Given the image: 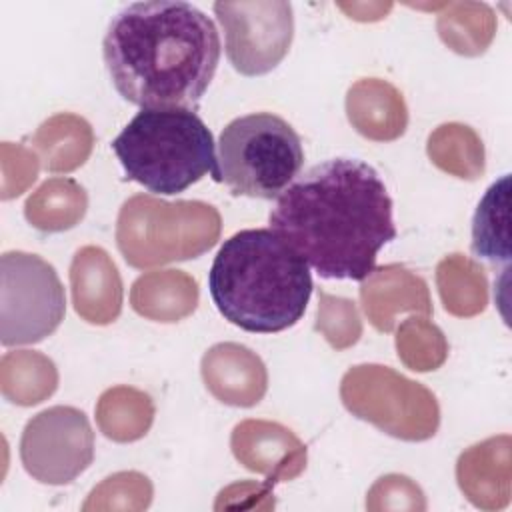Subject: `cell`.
<instances>
[{
  "label": "cell",
  "mask_w": 512,
  "mask_h": 512,
  "mask_svg": "<svg viewBox=\"0 0 512 512\" xmlns=\"http://www.w3.org/2000/svg\"><path fill=\"white\" fill-rule=\"evenodd\" d=\"M66 314L64 286L38 254L12 250L0 258V340L4 346L36 344Z\"/></svg>",
  "instance_id": "ba28073f"
},
{
  "label": "cell",
  "mask_w": 512,
  "mask_h": 512,
  "mask_svg": "<svg viewBox=\"0 0 512 512\" xmlns=\"http://www.w3.org/2000/svg\"><path fill=\"white\" fill-rule=\"evenodd\" d=\"M218 312L246 332L292 328L312 294L308 262L274 230L246 228L224 240L208 272Z\"/></svg>",
  "instance_id": "3957f363"
},
{
  "label": "cell",
  "mask_w": 512,
  "mask_h": 512,
  "mask_svg": "<svg viewBox=\"0 0 512 512\" xmlns=\"http://www.w3.org/2000/svg\"><path fill=\"white\" fill-rule=\"evenodd\" d=\"M222 220L200 200L166 202L156 196L128 198L116 220V244L134 268H154L198 258L220 238Z\"/></svg>",
  "instance_id": "5b68a950"
},
{
  "label": "cell",
  "mask_w": 512,
  "mask_h": 512,
  "mask_svg": "<svg viewBox=\"0 0 512 512\" xmlns=\"http://www.w3.org/2000/svg\"><path fill=\"white\" fill-rule=\"evenodd\" d=\"M58 370L54 362L34 350L6 352L0 362V390L18 406H34L54 394Z\"/></svg>",
  "instance_id": "44dd1931"
},
{
  "label": "cell",
  "mask_w": 512,
  "mask_h": 512,
  "mask_svg": "<svg viewBox=\"0 0 512 512\" xmlns=\"http://www.w3.org/2000/svg\"><path fill=\"white\" fill-rule=\"evenodd\" d=\"M398 358L414 372H430L444 364L448 342L442 330L426 318L410 316L396 332Z\"/></svg>",
  "instance_id": "484cf974"
},
{
  "label": "cell",
  "mask_w": 512,
  "mask_h": 512,
  "mask_svg": "<svg viewBox=\"0 0 512 512\" xmlns=\"http://www.w3.org/2000/svg\"><path fill=\"white\" fill-rule=\"evenodd\" d=\"M360 302L366 318L378 332H392L402 312L432 314L426 282L402 264L374 268L360 284Z\"/></svg>",
  "instance_id": "4fadbf2b"
},
{
  "label": "cell",
  "mask_w": 512,
  "mask_h": 512,
  "mask_svg": "<svg viewBox=\"0 0 512 512\" xmlns=\"http://www.w3.org/2000/svg\"><path fill=\"white\" fill-rule=\"evenodd\" d=\"M340 398L352 416L406 442L428 440L440 426L436 396L388 366H352L342 376Z\"/></svg>",
  "instance_id": "52a82bcc"
},
{
  "label": "cell",
  "mask_w": 512,
  "mask_h": 512,
  "mask_svg": "<svg viewBox=\"0 0 512 512\" xmlns=\"http://www.w3.org/2000/svg\"><path fill=\"white\" fill-rule=\"evenodd\" d=\"M30 142L48 172H72L88 160L94 132L82 116L60 112L44 120Z\"/></svg>",
  "instance_id": "ac0fdd59"
},
{
  "label": "cell",
  "mask_w": 512,
  "mask_h": 512,
  "mask_svg": "<svg viewBox=\"0 0 512 512\" xmlns=\"http://www.w3.org/2000/svg\"><path fill=\"white\" fill-rule=\"evenodd\" d=\"M198 284L184 270H154L134 280L130 304L136 314L156 322H178L198 306Z\"/></svg>",
  "instance_id": "e0dca14e"
},
{
  "label": "cell",
  "mask_w": 512,
  "mask_h": 512,
  "mask_svg": "<svg viewBox=\"0 0 512 512\" xmlns=\"http://www.w3.org/2000/svg\"><path fill=\"white\" fill-rule=\"evenodd\" d=\"M2 200L20 196L38 176V156L22 144L2 142Z\"/></svg>",
  "instance_id": "f546056e"
},
{
  "label": "cell",
  "mask_w": 512,
  "mask_h": 512,
  "mask_svg": "<svg viewBox=\"0 0 512 512\" xmlns=\"http://www.w3.org/2000/svg\"><path fill=\"white\" fill-rule=\"evenodd\" d=\"M200 372L206 390L228 406H256L268 388V372L260 356L236 342H220L206 350Z\"/></svg>",
  "instance_id": "7c38bea8"
},
{
  "label": "cell",
  "mask_w": 512,
  "mask_h": 512,
  "mask_svg": "<svg viewBox=\"0 0 512 512\" xmlns=\"http://www.w3.org/2000/svg\"><path fill=\"white\" fill-rule=\"evenodd\" d=\"M250 498L256 508H268L264 502L260 500H268L274 504V496H272V484L264 482V484H258V482H252V480H240L236 484H230L228 488H224L220 494H218V502H216V510L224 508V506H240L244 508V500Z\"/></svg>",
  "instance_id": "4dcf8cb0"
},
{
  "label": "cell",
  "mask_w": 512,
  "mask_h": 512,
  "mask_svg": "<svg viewBox=\"0 0 512 512\" xmlns=\"http://www.w3.org/2000/svg\"><path fill=\"white\" fill-rule=\"evenodd\" d=\"M428 158L436 168L462 180H476L484 174L486 152L474 128L458 122L438 126L428 136Z\"/></svg>",
  "instance_id": "d4e9b609"
},
{
  "label": "cell",
  "mask_w": 512,
  "mask_h": 512,
  "mask_svg": "<svg viewBox=\"0 0 512 512\" xmlns=\"http://www.w3.org/2000/svg\"><path fill=\"white\" fill-rule=\"evenodd\" d=\"M152 398L132 386H114L96 402V424L114 442H134L146 436L154 422Z\"/></svg>",
  "instance_id": "7402d4cb"
},
{
  "label": "cell",
  "mask_w": 512,
  "mask_h": 512,
  "mask_svg": "<svg viewBox=\"0 0 512 512\" xmlns=\"http://www.w3.org/2000/svg\"><path fill=\"white\" fill-rule=\"evenodd\" d=\"M152 502V482L140 472H118L100 482L84 510H144Z\"/></svg>",
  "instance_id": "4316f807"
},
{
  "label": "cell",
  "mask_w": 512,
  "mask_h": 512,
  "mask_svg": "<svg viewBox=\"0 0 512 512\" xmlns=\"http://www.w3.org/2000/svg\"><path fill=\"white\" fill-rule=\"evenodd\" d=\"M368 510H426L420 486L402 474H386L374 482L366 496Z\"/></svg>",
  "instance_id": "f1b7e54d"
},
{
  "label": "cell",
  "mask_w": 512,
  "mask_h": 512,
  "mask_svg": "<svg viewBox=\"0 0 512 512\" xmlns=\"http://www.w3.org/2000/svg\"><path fill=\"white\" fill-rule=\"evenodd\" d=\"M510 176L490 184L472 220V252L492 264L510 262V218H508Z\"/></svg>",
  "instance_id": "cb8c5ba5"
},
{
  "label": "cell",
  "mask_w": 512,
  "mask_h": 512,
  "mask_svg": "<svg viewBox=\"0 0 512 512\" xmlns=\"http://www.w3.org/2000/svg\"><path fill=\"white\" fill-rule=\"evenodd\" d=\"M86 190L72 178H48L24 204L26 220L42 232H64L74 228L86 214Z\"/></svg>",
  "instance_id": "d6986e66"
},
{
  "label": "cell",
  "mask_w": 512,
  "mask_h": 512,
  "mask_svg": "<svg viewBox=\"0 0 512 512\" xmlns=\"http://www.w3.org/2000/svg\"><path fill=\"white\" fill-rule=\"evenodd\" d=\"M234 458L266 476L268 484L298 478L306 468V446L286 426L270 420H242L230 436Z\"/></svg>",
  "instance_id": "8fae6325"
},
{
  "label": "cell",
  "mask_w": 512,
  "mask_h": 512,
  "mask_svg": "<svg viewBox=\"0 0 512 512\" xmlns=\"http://www.w3.org/2000/svg\"><path fill=\"white\" fill-rule=\"evenodd\" d=\"M226 36V56L236 72L262 76L274 70L294 38L292 4L284 0L214 2Z\"/></svg>",
  "instance_id": "9c48e42d"
},
{
  "label": "cell",
  "mask_w": 512,
  "mask_h": 512,
  "mask_svg": "<svg viewBox=\"0 0 512 512\" xmlns=\"http://www.w3.org/2000/svg\"><path fill=\"white\" fill-rule=\"evenodd\" d=\"M436 286L444 310L470 318L486 310L488 282L482 266L464 254H450L436 266Z\"/></svg>",
  "instance_id": "603a6c76"
},
{
  "label": "cell",
  "mask_w": 512,
  "mask_h": 512,
  "mask_svg": "<svg viewBox=\"0 0 512 512\" xmlns=\"http://www.w3.org/2000/svg\"><path fill=\"white\" fill-rule=\"evenodd\" d=\"M112 150L126 176L154 194L184 192L216 170L212 132L186 108H142Z\"/></svg>",
  "instance_id": "277c9868"
},
{
  "label": "cell",
  "mask_w": 512,
  "mask_h": 512,
  "mask_svg": "<svg viewBox=\"0 0 512 512\" xmlns=\"http://www.w3.org/2000/svg\"><path fill=\"white\" fill-rule=\"evenodd\" d=\"M316 330L326 338L334 350L354 346L362 336V320L356 304L348 298L332 296L324 290L318 292Z\"/></svg>",
  "instance_id": "83f0119b"
},
{
  "label": "cell",
  "mask_w": 512,
  "mask_h": 512,
  "mask_svg": "<svg viewBox=\"0 0 512 512\" xmlns=\"http://www.w3.org/2000/svg\"><path fill=\"white\" fill-rule=\"evenodd\" d=\"M494 10L484 2L440 4L436 30L440 40L460 56H480L496 34Z\"/></svg>",
  "instance_id": "ffe728a7"
},
{
  "label": "cell",
  "mask_w": 512,
  "mask_h": 512,
  "mask_svg": "<svg viewBox=\"0 0 512 512\" xmlns=\"http://www.w3.org/2000/svg\"><path fill=\"white\" fill-rule=\"evenodd\" d=\"M20 460L42 484H70L94 460V432L86 414L74 406H52L32 416L22 430Z\"/></svg>",
  "instance_id": "30bf717a"
},
{
  "label": "cell",
  "mask_w": 512,
  "mask_h": 512,
  "mask_svg": "<svg viewBox=\"0 0 512 512\" xmlns=\"http://www.w3.org/2000/svg\"><path fill=\"white\" fill-rule=\"evenodd\" d=\"M512 438L492 436L466 448L456 462V480L462 494L482 510H502L512 496L510 470Z\"/></svg>",
  "instance_id": "5bb4252c"
},
{
  "label": "cell",
  "mask_w": 512,
  "mask_h": 512,
  "mask_svg": "<svg viewBox=\"0 0 512 512\" xmlns=\"http://www.w3.org/2000/svg\"><path fill=\"white\" fill-rule=\"evenodd\" d=\"M304 148L296 130L272 112L234 118L218 138L212 178L234 194L272 200L300 174Z\"/></svg>",
  "instance_id": "8992f818"
},
{
  "label": "cell",
  "mask_w": 512,
  "mask_h": 512,
  "mask_svg": "<svg viewBox=\"0 0 512 512\" xmlns=\"http://www.w3.org/2000/svg\"><path fill=\"white\" fill-rule=\"evenodd\" d=\"M70 288L76 314L90 324H110L122 310V278L100 246L80 248L70 264Z\"/></svg>",
  "instance_id": "9a60e30c"
},
{
  "label": "cell",
  "mask_w": 512,
  "mask_h": 512,
  "mask_svg": "<svg viewBox=\"0 0 512 512\" xmlns=\"http://www.w3.org/2000/svg\"><path fill=\"white\" fill-rule=\"evenodd\" d=\"M338 8L344 10L348 14V18H354L360 22H374V20L384 18L390 12L392 4L390 2H386V4H382V2H368V4L352 2V4H338Z\"/></svg>",
  "instance_id": "1f68e13d"
},
{
  "label": "cell",
  "mask_w": 512,
  "mask_h": 512,
  "mask_svg": "<svg viewBox=\"0 0 512 512\" xmlns=\"http://www.w3.org/2000/svg\"><path fill=\"white\" fill-rule=\"evenodd\" d=\"M102 56L116 92L130 104L196 112L220 62V36L188 2H134L110 20Z\"/></svg>",
  "instance_id": "7a4b0ae2"
},
{
  "label": "cell",
  "mask_w": 512,
  "mask_h": 512,
  "mask_svg": "<svg viewBox=\"0 0 512 512\" xmlns=\"http://www.w3.org/2000/svg\"><path fill=\"white\" fill-rule=\"evenodd\" d=\"M270 230L322 278L362 282L396 238L392 198L358 158H332L300 174L270 212Z\"/></svg>",
  "instance_id": "6da1fadb"
},
{
  "label": "cell",
  "mask_w": 512,
  "mask_h": 512,
  "mask_svg": "<svg viewBox=\"0 0 512 512\" xmlns=\"http://www.w3.org/2000/svg\"><path fill=\"white\" fill-rule=\"evenodd\" d=\"M346 116L358 134L374 142L396 140L408 126L402 92L382 78H362L350 86Z\"/></svg>",
  "instance_id": "2e32d148"
}]
</instances>
